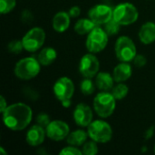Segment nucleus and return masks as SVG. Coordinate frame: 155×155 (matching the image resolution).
Wrapping results in <instances>:
<instances>
[{
	"mask_svg": "<svg viewBox=\"0 0 155 155\" xmlns=\"http://www.w3.org/2000/svg\"><path fill=\"white\" fill-rule=\"evenodd\" d=\"M116 107V99L112 93L102 91L94 99V109L98 116L107 118L111 116Z\"/></svg>",
	"mask_w": 155,
	"mask_h": 155,
	"instance_id": "nucleus-4",
	"label": "nucleus"
},
{
	"mask_svg": "<svg viewBox=\"0 0 155 155\" xmlns=\"http://www.w3.org/2000/svg\"><path fill=\"white\" fill-rule=\"evenodd\" d=\"M114 51L115 55L120 62L130 63L131 61H134L137 54V49L134 42L126 35L120 36L117 39Z\"/></svg>",
	"mask_w": 155,
	"mask_h": 155,
	"instance_id": "nucleus-6",
	"label": "nucleus"
},
{
	"mask_svg": "<svg viewBox=\"0 0 155 155\" xmlns=\"http://www.w3.org/2000/svg\"><path fill=\"white\" fill-rule=\"evenodd\" d=\"M36 123L37 124H39L40 126L46 128V126L51 123L50 121V117L47 114L45 113H40L37 116H36Z\"/></svg>",
	"mask_w": 155,
	"mask_h": 155,
	"instance_id": "nucleus-29",
	"label": "nucleus"
},
{
	"mask_svg": "<svg viewBox=\"0 0 155 155\" xmlns=\"http://www.w3.org/2000/svg\"><path fill=\"white\" fill-rule=\"evenodd\" d=\"M16 5V0H0V12L2 15L10 13Z\"/></svg>",
	"mask_w": 155,
	"mask_h": 155,
	"instance_id": "nucleus-27",
	"label": "nucleus"
},
{
	"mask_svg": "<svg viewBox=\"0 0 155 155\" xmlns=\"http://www.w3.org/2000/svg\"><path fill=\"white\" fill-rule=\"evenodd\" d=\"M81 92L84 95H91L94 93L95 85L94 82L92 81V78H84L80 84Z\"/></svg>",
	"mask_w": 155,
	"mask_h": 155,
	"instance_id": "nucleus-24",
	"label": "nucleus"
},
{
	"mask_svg": "<svg viewBox=\"0 0 155 155\" xmlns=\"http://www.w3.org/2000/svg\"><path fill=\"white\" fill-rule=\"evenodd\" d=\"M87 137H89L87 132L84 130H76L68 134V136L66 137V143L69 145L79 147L84 145V143L87 140Z\"/></svg>",
	"mask_w": 155,
	"mask_h": 155,
	"instance_id": "nucleus-20",
	"label": "nucleus"
},
{
	"mask_svg": "<svg viewBox=\"0 0 155 155\" xmlns=\"http://www.w3.org/2000/svg\"><path fill=\"white\" fill-rule=\"evenodd\" d=\"M70 23H71V16L69 15L68 13L64 11H60L56 13L53 17V21H52L53 28L57 33L65 32L69 28Z\"/></svg>",
	"mask_w": 155,
	"mask_h": 155,
	"instance_id": "nucleus-15",
	"label": "nucleus"
},
{
	"mask_svg": "<svg viewBox=\"0 0 155 155\" xmlns=\"http://www.w3.org/2000/svg\"><path fill=\"white\" fill-rule=\"evenodd\" d=\"M95 26H97V25L90 18H81L74 25V31L78 35H88Z\"/></svg>",
	"mask_w": 155,
	"mask_h": 155,
	"instance_id": "nucleus-21",
	"label": "nucleus"
},
{
	"mask_svg": "<svg viewBox=\"0 0 155 155\" xmlns=\"http://www.w3.org/2000/svg\"><path fill=\"white\" fill-rule=\"evenodd\" d=\"M100 63L98 58L93 54H84L79 64V71L84 78H94L99 72Z\"/></svg>",
	"mask_w": 155,
	"mask_h": 155,
	"instance_id": "nucleus-10",
	"label": "nucleus"
},
{
	"mask_svg": "<svg viewBox=\"0 0 155 155\" xmlns=\"http://www.w3.org/2000/svg\"><path fill=\"white\" fill-rule=\"evenodd\" d=\"M147 63V59L144 55L143 54H136V56L134 59V64L136 67L142 68Z\"/></svg>",
	"mask_w": 155,
	"mask_h": 155,
	"instance_id": "nucleus-30",
	"label": "nucleus"
},
{
	"mask_svg": "<svg viewBox=\"0 0 155 155\" xmlns=\"http://www.w3.org/2000/svg\"><path fill=\"white\" fill-rule=\"evenodd\" d=\"M7 49L11 54H19L25 48H24L22 40L15 39V40H12L11 42H9V44L7 45Z\"/></svg>",
	"mask_w": 155,
	"mask_h": 155,
	"instance_id": "nucleus-26",
	"label": "nucleus"
},
{
	"mask_svg": "<svg viewBox=\"0 0 155 155\" xmlns=\"http://www.w3.org/2000/svg\"><path fill=\"white\" fill-rule=\"evenodd\" d=\"M45 132L46 136L49 139L54 142H59L68 136V134H70V128L65 122L61 120H55L51 121V123L46 126Z\"/></svg>",
	"mask_w": 155,
	"mask_h": 155,
	"instance_id": "nucleus-11",
	"label": "nucleus"
},
{
	"mask_svg": "<svg viewBox=\"0 0 155 155\" xmlns=\"http://www.w3.org/2000/svg\"><path fill=\"white\" fill-rule=\"evenodd\" d=\"M46 132L45 128L40 126L39 124H35L29 128L25 135L26 143L30 146H39L45 139Z\"/></svg>",
	"mask_w": 155,
	"mask_h": 155,
	"instance_id": "nucleus-14",
	"label": "nucleus"
},
{
	"mask_svg": "<svg viewBox=\"0 0 155 155\" xmlns=\"http://www.w3.org/2000/svg\"><path fill=\"white\" fill-rule=\"evenodd\" d=\"M0 153L4 155L7 154V153H6V152H5V151H4V148H3V147H0Z\"/></svg>",
	"mask_w": 155,
	"mask_h": 155,
	"instance_id": "nucleus-33",
	"label": "nucleus"
},
{
	"mask_svg": "<svg viewBox=\"0 0 155 155\" xmlns=\"http://www.w3.org/2000/svg\"><path fill=\"white\" fill-rule=\"evenodd\" d=\"M69 15L71 16V18H76L80 15L81 14V8L77 5H74L72 6L70 9H69V12H68Z\"/></svg>",
	"mask_w": 155,
	"mask_h": 155,
	"instance_id": "nucleus-31",
	"label": "nucleus"
},
{
	"mask_svg": "<svg viewBox=\"0 0 155 155\" xmlns=\"http://www.w3.org/2000/svg\"><path fill=\"white\" fill-rule=\"evenodd\" d=\"M154 153H155V146H154Z\"/></svg>",
	"mask_w": 155,
	"mask_h": 155,
	"instance_id": "nucleus-34",
	"label": "nucleus"
},
{
	"mask_svg": "<svg viewBox=\"0 0 155 155\" xmlns=\"http://www.w3.org/2000/svg\"><path fill=\"white\" fill-rule=\"evenodd\" d=\"M83 152L78 149L76 146L69 145L67 147H64L60 152V155H82Z\"/></svg>",
	"mask_w": 155,
	"mask_h": 155,
	"instance_id": "nucleus-28",
	"label": "nucleus"
},
{
	"mask_svg": "<svg viewBox=\"0 0 155 155\" xmlns=\"http://www.w3.org/2000/svg\"><path fill=\"white\" fill-rule=\"evenodd\" d=\"M4 124L12 131L25 129L33 119V112L29 105L24 103L10 104L2 113Z\"/></svg>",
	"mask_w": 155,
	"mask_h": 155,
	"instance_id": "nucleus-1",
	"label": "nucleus"
},
{
	"mask_svg": "<svg viewBox=\"0 0 155 155\" xmlns=\"http://www.w3.org/2000/svg\"><path fill=\"white\" fill-rule=\"evenodd\" d=\"M41 70V64L34 57H25L20 59L15 66L14 72L17 78L21 80H30L38 75Z\"/></svg>",
	"mask_w": 155,
	"mask_h": 155,
	"instance_id": "nucleus-3",
	"label": "nucleus"
},
{
	"mask_svg": "<svg viewBox=\"0 0 155 155\" xmlns=\"http://www.w3.org/2000/svg\"><path fill=\"white\" fill-rule=\"evenodd\" d=\"M113 17L121 25H129L137 21L139 12L133 4L121 3L114 9Z\"/></svg>",
	"mask_w": 155,
	"mask_h": 155,
	"instance_id": "nucleus-7",
	"label": "nucleus"
},
{
	"mask_svg": "<svg viewBox=\"0 0 155 155\" xmlns=\"http://www.w3.org/2000/svg\"><path fill=\"white\" fill-rule=\"evenodd\" d=\"M74 120L78 126L87 127L93 122V111L85 104H79L74 110Z\"/></svg>",
	"mask_w": 155,
	"mask_h": 155,
	"instance_id": "nucleus-13",
	"label": "nucleus"
},
{
	"mask_svg": "<svg viewBox=\"0 0 155 155\" xmlns=\"http://www.w3.org/2000/svg\"><path fill=\"white\" fill-rule=\"evenodd\" d=\"M114 82V76L106 72L98 73L95 76V85L101 91L109 92L113 89Z\"/></svg>",
	"mask_w": 155,
	"mask_h": 155,
	"instance_id": "nucleus-18",
	"label": "nucleus"
},
{
	"mask_svg": "<svg viewBox=\"0 0 155 155\" xmlns=\"http://www.w3.org/2000/svg\"><path fill=\"white\" fill-rule=\"evenodd\" d=\"M7 107V104H6V102H5V99L4 96H1L0 97V109H1V113H3Z\"/></svg>",
	"mask_w": 155,
	"mask_h": 155,
	"instance_id": "nucleus-32",
	"label": "nucleus"
},
{
	"mask_svg": "<svg viewBox=\"0 0 155 155\" xmlns=\"http://www.w3.org/2000/svg\"><path fill=\"white\" fill-rule=\"evenodd\" d=\"M88 136L97 143H106L112 140L113 129L111 125L103 120L93 121L87 126Z\"/></svg>",
	"mask_w": 155,
	"mask_h": 155,
	"instance_id": "nucleus-5",
	"label": "nucleus"
},
{
	"mask_svg": "<svg viewBox=\"0 0 155 155\" xmlns=\"http://www.w3.org/2000/svg\"><path fill=\"white\" fill-rule=\"evenodd\" d=\"M53 91L55 98L62 104L63 107L68 108L71 106L72 97L74 94V84L70 78L63 76L57 79L53 86Z\"/></svg>",
	"mask_w": 155,
	"mask_h": 155,
	"instance_id": "nucleus-2",
	"label": "nucleus"
},
{
	"mask_svg": "<svg viewBox=\"0 0 155 155\" xmlns=\"http://www.w3.org/2000/svg\"><path fill=\"white\" fill-rule=\"evenodd\" d=\"M45 32L41 27H33L22 38L24 48L25 51L34 53L38 51L45 44Z\"/></svg>",
	"mask_w": 155,
	"mask_h": 155,
	"instance_id": "nucleus-9",
	"label": "nucleus"
},
{
	"mask_svg": "<svg viewBox=\"0 0 155 155\" xmlns=\"http://www.w3.org/2000/svg\"><path fill=\"white\" fill-rule=\"evenodd\" d=\"M82 152L84 155H96L98 153V146L97 143L91 140V141H86L82 148Z\"/></svg>",
	"mask_w": 155,
	"mask_h": 155,
	"instance_id": "nucleus-25",
	"label": "nucleus"
},
{
	"mask_svg": "<svg viewBox=\"0 0 155 155\" xmlns=\"http://www.w3.org/2000/svg\"><path fill=\"white\" fill-rule=\"evenodd\" d=\"M57 58V53L53 47H45L38 54L37 59L41 65L48 66L52 64Z\"/></svg>",
	"mask_w": 155,
	"mask_h": 155,
	"instance_id": "nucleus-19",
	"label": "nucleus"
},
{
	"mask_svg": "<svg viewBox=\"0 0 155 155\" xmlns=\"http://www.w3.org/2000/svg\"><path fill=\"white\" fill-rule=\"evenodd\" d=\"M108 35L104 28L95 26L88 35L85 42L86 49L89 53L96 54L103 51L108 44Z\"/></svg>",
	"mask_w": 155,
	"mask_h": 155,
	"instance_id": "nucleus-8",
	"label": "nucleus"
},
{
	"mask_svg": "<svg viewBox=\"0 0 155 155\" xmlns=\"http://www.w3.org/2000/svg\"><path fill=\"white\" fill-rule=\"evenodd\" d=\"M114 9L107 5H96L90 8L88 17L97 25H104L113 18Z\"/></svg>",
	"mask_w": 155,
	"mask_h": 155,
	"instance_id": "nucleus-12",
	"label": "nucleus"
},
{
	"mask_svg": "<svg viewBox=\"0 0 155 155\" xmlns=\"http://www.w3.org/2000/svg\"><path fill=\"white\" fill-rule=\"evenodd\" d=\"M139 39L144 45H150L155 42V23L146 22L139 31Z\"/></svg>",
	"mask_w": 155,
	"mask_h": 155,
	"instance_id": "nucleus-17",
	"label": "nucleus"
},
{
	"mask_svg": "<svg viewBox=\"0 0 155 155\" xmlns=\"http://www.w3.org/2000/svg\"><path fill=\"white\" fill-rule=\"evenodd\" d=\"M128 93H129V88L124 83H119L112 89V94L114 96L116 100H123L127 96Z\"/></svg>",
	"mask_w": 155,
	"mask_h": 155,
	"instance_id": "nucleus-22",
	"label": "nucleus"
},
{
	"mask_svg": "<svg viewBox=\"0 0 155 155\" xmlns=\"http://www.w3.org/2000/svg\"><path fill=\"white\" fill-rule=\"evenodd\" d=\"M104 25V29L109 36L118 34L120 31V27H121V25L114 17L112 19H110L107 23H105Z\"/></svg>",
	"mask_w": 155,
	"mask_h": 155,
	"instance_id": "nucleus-23",
	"label": "nucleus"
},
{
	"mask_svg": "<svg viewBox=\"0 0 155 155\" xmlns=\"http://www.w3.org/2000/svg\"><path fill=\"white\" fill-rule=\"evenodd\" d=\"M133 74L132 66L127 62H121L119 64H117L113 72V76L115 82L117 83H123L127 81Z\"/></svg>",
	"mask_w": 155,
	"mask_h": 155,
	"instance_id": "nucleus-16",
	"label": "nucleus"
}]
</instances>
